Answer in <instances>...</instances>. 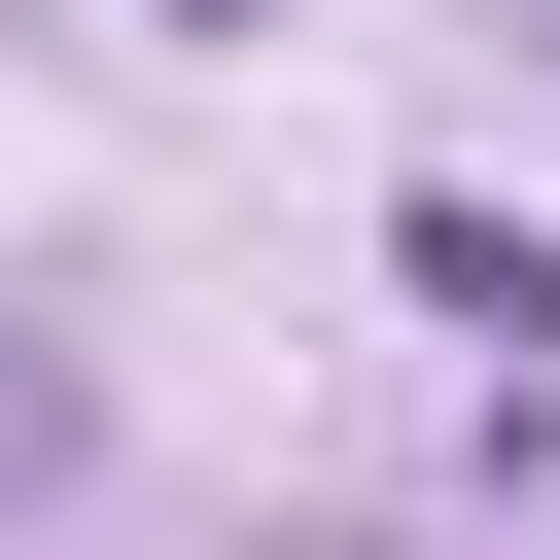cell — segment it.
I'll return each instance as SVG.
<instances>
[{
	"label": "cell",
	"instance_id": "cell-2",
	"mask_svg": "<svg viewBox=\"0 0 560 560\" xmlns=\"http://www.w3.org/2000/svg\"><path fill=\"white\" fill-rule=\"evenodd\" d=\"M35 455H70V385H35V350H0V490H35Z\"/></svg>",
	"mask_w": 560,
	"mask_h": 560
},
{
	"label": "cell",
	"instance_id": "cell-4",
	"mask_svg": "<svg viewBox=\"0 0 560 560\" xmlns=\"http://www.w3.org/2000/svg\"><path fill=\"white\" fill-rule=\"evenodd\" d=\"M490 35H560V0H490Z\"/></svg>",
	"mask_w": 560,
	"mask_h": 560
},
{
	"label": "cell",
	"instance_id": "cell-1",
	"mask_svg": "<svg viewBox=\"0 0 560 560\" xmlns=\"http://www.w3.org/2000/svg\"><path fill=\"white\" fill-rule=\"evenodd\" d=\"M385 280H420L455 350H560V245H525V210H385Z\"/></svg>",
	"mask_w": 560,
	"mask_h": 560
},
{
	"label": "cell",
	"instance_id": "cell-3",
	"mask_svg": "<svg viewBox=\"0 0 560 560\" xmlns=\"http://www.w3.org/2000/svg\"><path fill=\"white\" fill-rule=\"evenodd\" d=\"M175 35H280V0H175Z\"/></svg>",
	"mask_w": 560,
	"mask_h": 560
}]
</instances>
